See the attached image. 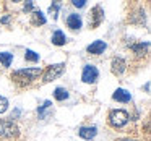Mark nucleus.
<instances>
[{
  "label": "nucleus",
  "instance_id": "obj_1",
  "mask_svg": "<svg viewBox=\"0 0 151 141\" xmlns=\"http://www.w3.org/2000/svg\"><path fill=\"white\" fill-rule=\"evenodd\" d=\"M42 73V70L41 68H24V70H17V72H13V75H12V79H13L15 83H18V84L24 86V84H29V83H33L34 79L37 78V76Z\"/></svg>",
  "mask_w": 151,
  "mask_h": 141
},
{
  "label": "nucleus",
  "instance_id": "obj_2",
  "mask_svg": "<svg viewBox=\"0 0 151 141\" xmlns=\"http://www.w3.org/2000/svg\"><path fill=\"white\" fill-rule=\"evenodd\" d=\"M128 118H130V115H128L127 110L115 109V110H111V114H109V123L115 128H120L128 122Z\"/></svg>",
  "mask_w": 151,
  "mask_h": 141
},
{
  "label": "nucleus",
  "instance_id": "obj_3",
  "mask_svg": "<svg viewBox=\"0 0 151 141\" xmlns=\"http://www.w3.org/2000/svg\"><path fill=\"white\" fill-rule=\"evenodd\" d=\"M0 136L2 138H15L18 136V127L13 120H0Z\"/></svg>",
  "mask_w": 151,
  "mask_h": 141
},
{
  "label": "nucleus",
  "instance_id": "obj_4",
  "mask_svg": "<svg viewBox=\"0 0 151 141\" xmlns=\"http://www.w3.org/2000/svg\"><path fill=\"white\" fill-rule=\"evenodd\" d=\"M63 70H65V63H57V65L47 67L46 73H44V76H42V81L49 83V81H52V79L59 78V76L63 73Z\"/></svg>",
  "mask_w": 151,
  "mask_h": 141
},
{
  "label": "nucleus",
  "instance_id": "obj_5",
  "mask_svg": "<svg viewBox=\"0 0 151 141\" xmlns=\"http://www.w3.org/2000/svg\"><path fill=\"white\" fill-rule=\"evenodd\" d=\"M99 76V72L98 68H96L94 65H85V68H83V75H81V79L85 83H96V79H98Z\"/></svg>",
  "mask_w": 151,
  "mask_h": 141
},
{
  "label": "nucleus",
  "instance_id": "obj_6",
  "mask_svg": "<svg viewBox=\"0 0 151 141\" xmlns=\"http://www.w3.org/2000/svg\"><path fill=\"white\" fill-rule=\"evenodd\" d=\"M102 20H104V10H102L99 5H96L91 10V13H89V24H91L93 28H96V26L101 24Z\"/></svg>",
  "mask_w": 151,
  "mask_h": 141
},
{
  "label": "nucleus",
  "instance_id": "obj_7",
  "mask_svg": "<svg viewBox=\"0 0 151 141\" xmlns=\"http://www.w3.org/2000/svg\"><path fill=\"white\" fill-rule=\"evenodd\" d=\"M125 68H127V62H125L124 59H120V57H115V59L112 60L111 70H112V73H114V75L120 76L122 73L125 72Z\"/></svg>",
  "mask_w": 151,
  "mask_h": 141
},
{
  "label": "nucleus",
  "instance_id": "obj_8",
  "mask_svg": "<svg viewBox=\"0 0 151 141\" xmlns=\"http://www.w3.org/2000/svg\"><path fill=\"white\" fill-rule=\"evenodd\" d=\"M106 47L107 46H106L104 41H94L93 44H89V46L86 47V50H88L91 55H101V54L106 50Z\"/></svg>",
  "mask_w": 151,
  "mask_h": 141
},
{
  "label": "nucleus",
  "instance_id": "obj_9",
  "mask_svg": "<svg viewBox=\"0 0 151 141\" xmlns=\"http://www.w3.org/2000/svg\"><path fill=\"white\" fill-rule=\"evenodd\" d=\"M81 24H83V21H81V16H80L78 13L68 15V18H67V26H68L70 29L76 31V29H80V28H81Z\"/></svg>",
  "mask_w": 151,
  "mask_h": 141
},
{
  "label": "nucleus",
  "instance_id": "obj_10",
  "mask_svg": "<svg viewBox=\"0 0 151 141\" xmlns=\"http://www.w3.org/2000/svg\"><path fill=\"white\" fill-rule=\"evenodd\" d=\"M112 99H114V101H119V102H130L132 96H130V92H127L125 89L119 88V89H115V92L112 94Z\"/></svg>",
  "mask_w": 151,
  "mask_h": 141
},
{
  "label": "nucleus",
  "instance_id": "obj_11",
  "mask_svg": "<svg viewBox=\"0 0 151 141\" xmlns=\"http://www.w3.org/2000/svg\"><path fill=\"white\" fill-rule=\"evenodd\" d=\"M96 133H98L96 127H81L78 130V135L81 138H85V140H91V138H94Z\"/></svg>",
  "mask_w": 151,
  "mask_h": 141
},
{
  "label": "nucleus",
  "instance_id": "obj_12",
  "mask_svg": "<svg viewBox=\"0 0 151 141\" xmlns=\"http://www.w3.org/2000/svg\"><path fill=\"white\" fill-rule=\"evenodd\" d=\"M65 42H67V36L60 29H57L55 33L52 34V44H55V46H63Z\"/></svg>",
  "mask_w": 151,
  "mask_h": 141
},
{
  "label": "nucleus",
  "instance_id": "obj_13",
  "mask_svg": "<svg viewBox=\"0 0 151 141\" xmlns=\"http://www.w3.org/2000/svg\"><path fill=\"white\" fill-rule=\"evenodd\" d=\"M148 47H150V44H148V42H140V44H133V46H132V50H133L138 57H141V55L146 54Z\"/></svg>",
  "mask_w": 151,
  "mask_h": 141
},
{
  "label": "nucleus",
  "instance_id": "obj_14",
  "mask_svg": "<svg viewBox=\"0 0 151 141\" xmlns=\"http://www.w3.org/2000/svg\"><path fill=\"white\" fill-rule=\"evenodd\" d=\"M12 60H13V54L10 52H0V63L4 67H10Z\"/></svg>",
  "mask_w": 151,
  "mask_h": 141
},
{
  "label": "nucleus",
  "instance_id": "obj_15",
  "mask_svg": "<svg viewBox=\"0 0 151 141\" xmlns=\"http://www.w3.org/2000/svg\"><path fill=\"white\" fill-rule=\"evenodd\" d=\"M54 97H55V101H65V99L68 97V91H67L65 88H55Z\"/></svg>",
  "mask_w": 151,
  "mask_h": 141
},
{
  "label": "nucleus",
  "instance_id": "obj_16",
  "mask_svg": "<svg viewBox=\"0 0 151 141\" xmlns=\"http://www.w3.org/2000/svg\"><path fill=\"white\" fill-rule=\"evenodd\" d=\"M31 16H33V24H37V26H39V24L46 23V16L42 15V11H37L36 10V11H33Z\"/></svg>",
  "mask_w": 151,
  "mask_h": 141
},
{
  "label": "nucleus",
  "instance_id": "obj_17",
  "mask_svg": "<svg viewBox=\"0 0 151 141\" xmlns=\"http://www.w3.org/2000/svg\"><path fill=\"white\" fill-rule=\"evenodd\" d=\"M24 59H26L28 62H37V60H39V55H37L34 50H29V49H28L26 52H24Z\"/></svg>",
  "mask_w": 151,
  "mask_h": 141
},
{
  "label": "nucleus",
  "instance_id": "obj_18",
  "mask_svg": "<svg viewBox=\"0 0 151 141\" xmlns=\"http://www.w3.org/2000/svg\"><path fill=\"white\" fill-rule=\"evenodd\" d=\"M50 105H52V102L46 101V102H44V105H41V107L37 109V114H39L41 118H46V110H47V109H50Z\"/></svg>",
  "mask_w": 151,
  "mask_h": 141
},
{
  "label": "nucleus",
  "instance_id": "obj_19",
  "mask_svg": "<svg viewBox=\"0 0 151 141\" xmlns=\"http://www.w3.org/2000/svg\"><path fill=\"white\" fill-rule=\"evenodd\" d=\"M59 8H60V4L59 2H55V4H52L49 7V13L52 15L54 18H57V13H59Z\"/></svg>",
  "mask_w": 151,
  "mask_h": 141
},
{
  "label": "nucleus",
  "instance_id": "obj_20",
  "mask_svg": "<svg viewBox=\"0 0 151 141\" xmlns=\"http://www.w3.org/2000/svg\"><path fill=\"white\" fill-rule=\"evenodd\" d=\"M7 109H8V101L5 97H2V96H0V114H4Z\"/></svg>",
  "mask_w": 151,
  "mask_h": 141
},
{
  "label": "nucleus",
  "instance_id": "obj_21",
  "mask_svg": "<svg viewBox=\"0 0 151 141\" xmlns=\"http://www.w3.org/2000/svg\"><path fill=\"white\" fill-rule=\"evenodd\" d=\"M85 0H73V5H75V7H78V8H81V7H85Z\"/></svg>",
  "mask_w": 151,
  "mask_h": 141
},
{
  "label": "nucleus",
  "instance_id": "obj_22",
  "mask_svg": "<svg viewBox=\"0 0 151 141\" xmlns=\"http://www.w3.org/2000/svg\"><path fill=\"white\" fill-rule=\"evenodd\" d=\"M33 10V4H31V2H28L26 5H24V11H31Z\"/></svg>",
  "mask_w": 151,
  "mask_h": 141
},
{
  "label": "nucleus",
  "instance_id": "obj_23",
  "mask_svg": "<svg viewBox=\"0 0 151 141\" xmlns=\"http://www.w3.org/2000/svg\"><path fill=\"white\" fill-rule=\"evenodd\" d=\"M8 20H10L8 16H4V18H2V23H8Z\"/></svg>",
  "mask_w": 151,
  "mask_h": 141
},
{
  "label": "nucleus",
  "instance_id": "obj_24",
  "mask_svg": "<svg viewBox=\"0 0 151 141\" xmlns=\"http://www.w3.org/2000/svg\"><path fill=\"white\" fill-rule=\"evenodd\" d=\"M117 141H135V140H117Z\"/></svg>",
  "mask_w": 151,
  "mask_h": 141
}]
</instances>
